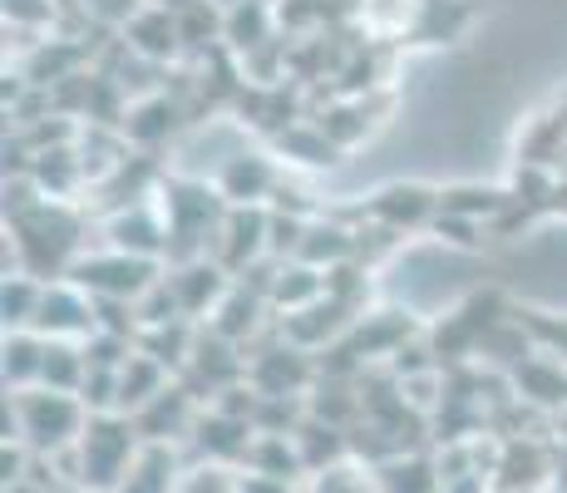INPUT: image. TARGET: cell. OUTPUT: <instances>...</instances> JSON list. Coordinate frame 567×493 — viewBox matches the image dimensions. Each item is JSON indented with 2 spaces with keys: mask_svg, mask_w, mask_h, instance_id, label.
<instances>
[{
  "mask_svg": "<svg viewBox=\"0 0 567 493\" xmlns=\"http://www.w3.org/2000/svg\"><path fill=\"white\" fill-rule=\"evenodd\" d=\"M90 410L80 394H60V390H6V444H25L30 454L54 459L64 449L80 444Z\"/></svg>",
  "mask_w": 567,
  "mask_h": 493,
  "instance_id": "cell-1",
  "label": "cell"
},
{
  "mask_svg": "<svg viewBox=\"0 0 567 493\" xmlns=\"http://www.w3.org/2000/svg\"><path fill=\"white\" fill-rule=\"evenodd\" d=\"M138 449H144V434L128 414H90L80 444L54 454L60 464H70V489L84 493H118L124 474L134 469Z\"/></svg>",
  "mask_w": 567,
  "mask_h": 493,
  "instance_id": "cell-2",
  "label": "cell"
},
{
  "mask_svg": "<svg viewBox=\"0 0 567 493\" xmlns=\"http://www.w3.org/2000/svg\"><path fill=\"white\" fill-rule=\"evenodd\" d=\"M163 271H168L163 261L100 247V251H84V257L70 267V277H64V281H74L80 291H90L94 301H128V306H138L163 281Z\"/></svg>",
  "mask_w": 567,
  "mask_h": 493,
  "instance_id": "cell-3",
  "label": "cell"
},
{
  "mask_svg": "<svg viewBox=\"0 0 567 493\" xmlns=\"http://www.w3.org/2000/svg\"><path fill=\"white\" fill-rule=\"evenodd\" d=\"M321 380V366H311V356L291 341H271L247 356V386H252L261 400H307Z\"/></svg>",
  "mask_w": 567,
  "mask_h": 493,
  "instance_id": "cell-4",
  "label": "cell"
},
{
  "mask_svg": "<svg viewBox=\"0 0 567 493\" xmlns=\"http://www.w3.org/2000/svg\"><path fill=\"white\" fill-rule=\"evenodd\" d=\"M267 233H271V207H227L207 257H213L233 281H243L261 257H271Z\"/></svg>",
  "mask_w": 567,
  "mask_h": 493,
  "instance_id": "cell-5",
  "label": "cell"
},
{
  "mask_svg": "<svg viewBox=\"0 0 567 493\" xmlns=\"http://www.w3.org/2000/svg\"><path fill=\"white\" fill-rule=\"evenodd\" d=\"M45 341H74L84 346L94 331H100V311H94V296L80 291L74 281H45V301H40V316L30 326Z\"/></svg>",
  "mask_w": 567,
  "mask_h": 493,
  "instance_id": "cell-6",
  "label": "cell"
},
{
  "mask_svg": "<svg viewBox=\"0 0 567 493\" xmlns=\"http://www.w3.org/2000/svg\"><path fill=\"white\" fill-rule=\"evenodd\" d=\"M104 247L168 267V223L158 203H124L104 217Z\"/></svg>",
  "mask_w": 567,
  "mask_h": 493,
  "instance_id": "cell-7",
  "label": "cell"
},
{
  "mask_svg": "<svg viewBox=\"0 0 567 493\" xmlns=\"http://www.w3.org/2000/svg\"><path fill=\"white\" fill-rule=\"evenodd\" d=\"M217 193H223L227 207H267V197L281 193V173L267 153L257 148H237L233 158L217 168Z\"/></svg>",
  "mask_w": 567,
  "mask_h": 493,
  "instance_id": "cell-8",
  "label": "cell"
},
{
  "mask_svg": "<svg viewBox=\"0 0 567 493\" xmlns=\"http://www.w3.org/2000/svg\"><path fill=\"white\" fill-rule=\"evenodd\" d=\"M365 217L385 233H405V227H424L440 217V193L424 183H390V188L370 193Z\"/></svg>",
  "mask_w": 567,
  "mask_h": 493,
  "instance_id": "cell-9",
  "label": "cell"
},
{
  "mask_svg": "<svg viewBox=\"0 0 567 493\" xmlns=\"http://www.w3.org/2000/svg\"><path fill=\"white\" fill-rule=\"evenodd\" d=\"M267 316H271L267 291H261V287H247V281H233V291L217 301V311L203 321V331H213V336H223L227 346L247 350V341H252L261 326H267Z\"/></svg>",
  "mask_w": 567,
  "mask_h": 493,
  "instance_id": "cell-10",
  "label": "cell"
},
{
  "mask_svg": "<svg viewBox=\"0 0 567 493\" xmlns=\"http://www.w3.org/2000/svg\"><path fill=\"white\" fill-rule=\"evenodd\" d=\"M198 414H203L198 394L183 386V380H173L154 404H144V410L134 414V424H138V434H144V444H173L198 430Z\"/></svg>",
  "mask_w": 567,
  "mask_h": 493,
  "instance_id": "cell-11",
  "label": "cell"
},
{
  "mask_svg": "<svg viewBox=\"0 0 567 493\" xmlns=\"http://www.w3.org/2000/svg\"><path fill=\"white\" fill-rule=\"evenodd\" d=\"M168 287L178 296V311L188 321H207L217 311V301L233 291V277L213 257H198V261H183V267H168Z\"/></svg>",
  "mask_w": 567,
  "mask_h": 493,
  "instance_id": "cell-12",
  "label": "cell"
},
{
  "mask_svg": "<svg viewBox=\"0 0 567 493\" xmlns=\"http://www.w3.org/2000/svg\"><path fill=\"white\" fill-rule=\"evenodd\" d=\"M355 251H361V233H351V227L336 223V217H311L307 233H301V243H297V257H291V261H301V267L326 271V277H331V271L351 267Z\"/></svg>",
  "mask_w": 567,
  "mask_h": 493,
  "instance_id": "cell-13",
  "label": "cell"
},
{
  "mask_svg": "<svg viewBox=\"0 0 567 493\" xmlns=\"http://www.w3.org/2000/svg\"><path fill=\"white\" fill-rule=\"evenodd\" d=\"M124 50L138 54V60H148V64H173V60H178V54H183V35H178L173 10L148 0V6L124 25Z\"/></svg>",
  "mask_w": 567,
  "mask_h": 493,
  "instance_id": "cell-14",
  "label": "cell"
},
{
  "mask_svg": "<svg viewBox=\"0 0 567 493\" xmlns=\"http://www.w3.org/2000/svg\"><path fill=\"white\" fill-rule=\"evenodd\" d=\"M277 40V0H237L227 6V25H223V45L243 60H252L257 50H267Z\"/></svg>",
  "mask_w": 567,
  "mask_h": 493,
  "instance_id": "cell-15",
  "label": "cell"
},
{
  "mask_svg": "<svg viewBox=\"0 0 567 493\" xmlns=\"http://www.w3.org/2000/svg\"><path fill=\"white\" fill-rule=\"evenodd\" d=\"M168 386H173V370L158 366V360L144 356V350H134V356L118 366V414L134 420V414L144 410V404H154Z\"/></svg>",
  "mask_w": 567,
  "mask_h": 493,
  "instance_id": "cell-16",
  "label": "cell"
},
{
  "mask_svg": "<svg viewBox=\"0 0 567 493\" xmlns=\"http://www.w3.org/2000/svg\"><path fill=\"white\" fill-rule=\"evenodd\" d=\"M321 296H326V271H311V267H301V261H281L271 287H267V301H271V316H277V321L291 311H301V306L321 301Z\"/></svg>",
  "mask_w": 567,
  "mask_h": 493,
  "instance_id": "cell-17",
  "label": "cell"
},
{
  "mask_svg": "<svg viewBox=\"0 0 567 493\" xmlns=\"http://www.w3.org/2000/svg\"><path fill=\"white\" fill-rule=\"evenodd\" d=\"M178 474H183V464L173 454V444H144L134 469L118 484V493H173L178 489Z\"/></svg>",
  "mask_w": 567,
  "mask_h": 493,
  "instance_id": "cell-18",
  "label": "cell"
},
{
  "mask_svg": "<svg viewBox=\"0 0 567 493\" xmlns=\"http://www.w3.org/2000/svg\"><path fill=\"white\" fill-rule=\"evenodd\" d=\"M45 336L35 331H6V390H35L40 376H45Z\"/></svg>",
  "mask_w": 567,
  "mask_h": 493,
  "instance_id": "cell-19",
  "label": "cell"
},
{
  "mask_svg": "<svg viewBox=\"0 0 567 493\" xmlns=\"http://www.w3.org/2000/svg\"><path fill=\"white\" fill-rule=\"evenodd\" d=\"M361 25L370 40H405L420 30L424 0H361Z\"/></svg>",
  "mask_w": 567,
  "mask_h": 493,
  "instance_id": "cell-20",
  "label": "cell"
},
{
  "mask_svg": "<svg viewBox=\"0 0 567 493\" xmlns=\"http://www.w3.org/2000/svg\"><path fill=\"white\" fill-rule=\"evenodd\" d=\"M375 484H380V493H444L440 464L424 454H400V459H390V464H380Z\"/></svg>",
  "mask_w": 567,
  "mask_h": 493,
  "instance_id": "cell-21",
  "label": "cell"
},
{
  "mask_svg": "<svg viewBox=\"0 0 567 493\" xmlns=\"http://www.w3.org/2000/svg\"><path fill=\"white\" fill-rule=\"evenodd\" d=\"M84 380H90V360H84V346L74 341H50L45 346V376L40 386L60 390V394H80Z\"/></svg>",
  "mask_w": 567,
  "mask_h": 493,
  "instance_id": "cell-22",
  "label": "cell"
},
{
  "mask_svg": "<svg viewBox=\"0 0 567 493\" xmlns=\"http://www.w3.org/2000/svg\"><path fill=\"white\" fill-rule=\"evenodd\" d=\"M40 301H45V281L30 277V271H16L6 277V291H0V311H6V331H30L40 316Z\"/></svg>",
  "mask_w": 567,
  "mask_h": 493,
  "instance_id": "cell-23",
  "label": "cell"
},
{
  "mask_svg": "<svg viewBox=\"0 0 567 493\" xmlns=\"http://www.w3.org/2000/svg\"><path fill=\"white\" fill-rule=\"evenodd\" d=\"M247 469L243 464H223V459H193L183 464L178 489L173 493H243Z\"/></svg>",
  "mask_w": 567,
  "mask_h": 493,
  "instance_id": "cell-24",
  "label": "cell"
},
{
  "mask_svg": "<svg viewBox=\"0 0 567 493\" xmlns=\"http://www.w3.org/2000/svg\"><path fill=\"white\" fill-rule=\"evenodd\" d=\"M301 493H380L375 469L361 464V459H341V464H326L307 474V489Z\"/></svg>",
  "mask_w": 567,
  "mask_h": 493,
  "instance_id": "cell-25",
  "label": "cell"
},
{
  "mask_svg": "<svg viewBox=\"0 0 567 493\" xmlns=\"http://www.w3.org/2000/svg\"><path fill=\"white\" fill-rule=\"evenodd\" d=\"M277 153H301L297 163H307V168H336L341 163V148L321 134V124H291L287 134H277Z\"/></svg>",
  "mask_w": 567,
  "mask_h": 493,
  "instance_id": "cell-26",
  "label": "cell"
},
{
  "mask_svg": "<svg viewBox=\"0 0 567 493\" xmlns=\"http://www.w3.org/2000/svg\"><path fill=\"white\" fill-rule=\"evenodd\" d=\"M518 326L528 331L533 350H543V356H553L567 366V316L558 321L553 311H518Z\"/></svg>",
  "mask_w": 567,
  "mask_h": 493,
  "instance_id": "cell-27",
  "label": "cell"
},
{
  "mask_svg": "<svg viewBox=\"0 0 567 493\" xmlns=\"http://www.w3.org/2000/svg\"><path fill=\"white\" fill-rule=\"evenodd\" d=\"M243 493H291V484H281V479H261V474H247Z\"/></svg>",
  "mask_w": 567,
  "mask_h": 493,
  "instance_id": "cell-28",
  "label": "cell"
},
{
  "mask_svg": "<svg viewBox=\"0 0 567 493\" xmlns=\"http://www.w3.org/2000/svg\"><path fill=\"white\" fill-rule=\"evenodd\" d=\"M548 213H563L567 217V178L553 183V197H548Z\"/></svg>",
  "mask_w": 567,
  "mask_h": 493,
  "instance_id": "cell-29",
  "label": "cell"
}]
</instances>
